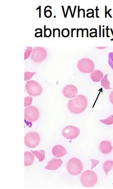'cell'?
<instances>
[{
	"label": "cell",
	"mask_w": 113,
	"mask_h": 189,
	"mask_svg": "<svg viewBox=\"0 0 113 189\" xmlns=\"http://www.w3.org/2000/svg\"><path fill=\"white\" fill-rule=\"evenodd\" d=\"M88 105L87 98L85 96L80 94L70 99L68 102V108L71 113L78 114L85 111Z\"/></svg>",
	"instance_id": "obj_1"
},
{
	"label": "cell",
	"mask_w": 113,
	"mask_h": 189,
	"mask_svg": "<svg viewBox=\"0 0 113 189\" xmlns=\"http://www.w3.org/2000/svg\"><path fill=\"white\" fill-rule=\"evenodd\" d=\"M81 184L87 188H91L97 184L98 181V176L95 172L92 170L84 171L80 177Z\"/></svg>",
	"instance_id": "obj_2"
},
{
	"label": "cell",
	"mask_w": 113,
	"mask_h": 189,
	"mask_svg": "<svg viewBox=\"0 0 113 189\" xmlns=\"http://www.w3.org/2000/svg\"><path fill=\"white\" fill-rule=\"evenodd\" d=\"M83 168V167L81 161L76 157L71 158L67 163V169L68 172L74 176L81 174Z\"/></svg>",
	"instance_id": "obj_3"
},
{
	"label": "cell",
	"mask_w": 113,
	"mask_h": 189,
	"mask_svg": "<svg viewBox=\"0 0 113 189\" xmlns=\"http://www.w3.org/2000/svg\"><path fill=\"white\" fill-rule=\"evenodd\" d=\"M47 55L48 53L45 48L42 47H36L33 48L31 58L35 63H39L45 60Z\"/></svg>",
	"instance_id": "obj_4"
},
{
	"label": "cell",
	"mask_w": 113,
	"mask_h": 189,
	"mask_svg": "<svg viewBox=\"0 0 113 189\" xmlns=\"http://www.w3.org/2000/svg\"><path fill=\"white\" fill-rule=\"evenodd\" d=\"M40 141L39 135L34 132L28 133L25 136V144L26 146L29 148H35L39 145Z\"/></svg>",
	"instance_id": "obj_5"
},
{
	"label": "cell",
	"mask_w": 113,
	"mask_h": 189,
	"mask_svg": "<svg viewBox=\"0 0 113 189\" xmlns=\"http://www.w3.org/2000/svg\"><path fill=\"white\" fill-rule=\"evenodd\" d=\"M26 89L28 94L32 96H39L42 94V88L36 81L31 80L26 84Z\"/></svg>",
	"instance_id": "obj_6"
},
{
	"label": "cell",
	"mask_w": 113,
	"mask_h": 189,
	"mask_svg": "<svg viewBox=\"0 0 113 189\" xmlns=\"http://www.w3.org/2000/svg\"><path fill=\"white\" fill-rule=\"evenodd\" d=\"M78 68L81 73H89L95 69V64L91 60L88 58H82L78 63Z\"/></svg>",
	"instance_id": "obj_7"
},
{
	"label": "cell",
	"mask_w": 113,
	"mask_h": 189,
	"mask_svg": "<svg viewBox=\"0 0 113 189\" xmlns=\"http://www.w3.org/2000/svg\"><path fill=\"white\" fill-rule=\"evenodd\" d=\"M24 115L25 119L27 121L30 122H35L39 118V112L37 108L33 106H31L25 108Z\"/></svg>",
	"instance_id": "obj_8"
},
{
	"label": "cell",
	"mask_w": 113,
	"mask_h": 189,
	"mask_svg": "<svg viewBox=\"0 0 113 189\" xmlns=\"http://www.w3.org/2000/svg\"><path fill=\"white\" fill-rule=\"evenodd\" d=\"M80 133L79 128L72 125L65 127L62 131L63 136L66 139L72 140L76 139Z\"/></svg>",
	"instance_id": "obj_9"
},
{
	"label": "cell",
	"mask_w": 113,
	"mask_h": 189,
	"mask_svg": "<svg viewBox=\"0 0 113 189\" xmlns=\"http://www.w3.org/2000/svg\"><path fill=\"white\" fill-rule=\"evenodd\" d=\"M78 89L75 85L69 84L66 85L63 90L64 96L67 98H72L77 96Z\"/></svg>",
	"instance_id": "obj_10"
},
{
	"label": "cell",
	"mask_w": 113,
	"mask_h": 189,
	"mask_svg": "<svg viewBox=\"0 0 113 189\" xmlns=\"http://www.w3.org/2000/svg\"><path fill=\"white\" fill-rule=\"evenodd\" d=\"M63 163L62 161L59 157H54L48 163L45 169L50 170H55L61 167Z\"/></svg>",
	"instance_id": "obj_11"
},
{
	"label": "cell",
	"mask_w": 113,
	"mask_h": 189,
	"mask_svg": "<svg viewBox=\"0 0 113 189\" xmlns=\"http://www.w3.org/2000/svg\"><path fill=\"white\" fill-rule=\"evenodd\" d=\"M113 148L111 142L108 141H102L99 146V150L101 153L104 154H107L111 152Z\"/></svg>",
	"instance_id": "obj_12"
},
{
	"label": "cell",
	"mask_w": 113,
	"mask_h": 189,
	"mask_svg": "<svg viewBox=\"0 0 113 189\" xmlns=\"http://www.w3.org/2000/svg\"><path fill=\"white\" fill-rule=\"evenodd\" d=\"M52 153L56 157H61L68 154L65 148L60 145H56L52 148Z\"/></svg>",
	"instance_id": "obj_13"
},
{
	"label": "cell",
	"mask_w": 113,
	"mask_h": 189,
	"mask_svg": "<svg viewBox=\"0 0 113 189\" xmlns=\"http://www.w3.org/2000/svg\"><path fill=\"white\" fill-rule=\"evenodd\" d=\"M103 77V74L102 72L99 70H94L91 73V78L95 82H100Z\"/></svg>",
	"instance_id": "obj_14"
},
{
	"label": "cell",
	"mask_w": 113,
	"mask_h": 189,
	"mask_svg": "<svg viewBox=\"0 0 113 189\" xmlns=\"http://www.w3.org/2000/svg\"><path fill=\"white\" fill-rule=\"evenodd\" d=\"M24 165L26 166H31L34 161L35 157L33 153L25 152L24 153Z\"/></svg>",
	"instance_id": "obj_15"
},
{
	"label": "cell",
	"mask_w": 113,
	"mask_h": 189,
	"mask_svg": "<svg viewBox=\"0 0 113 189\" xmlns=\"http://www.w3.org/2000/svg\"><path fill=\"white\" fill-rule=\"evenodd\" d=\"M31 152L39 159V162L43 161L45 158V152L43 150H41L40 151L31 150Z\"/></svg>",
	"instance_id": "obj_16"
},
{
	"label": "cell",
	"mask_w": 113,
	"mask_h": 189,
	"mask_svg": "<svg viewBox=\"0 0 113 189\" xmlns=\"http://www.w3.org/2000/svg\"><path fill=\"white\" fill-rule=\"evenodd\" d=\"M113 167V161L108 160L104 163L103 165V169L105 171L106 175H108V172L112 170Z\"/></svg>",
	"instance_id": "obj_17"
},
{
	"label": "cell",
	"mask_w": 113,
	"mask_h": 189,
	"mask_svg": "<svg viewBox=\"0 0 113 189\" xmlns=\"http://www.w3.org/2000/svg\"><path fill=\"white\" fill-rule=\"evenodd\" d=\"M108 75L107 74L104 76L103 78L101 80V85L106 90L112 89L110 87V83L108 80Z\"/></svg>",
	"instance_id": "obj_18"
},
{
	"label": "cell",
	"mask_w": 113,
	"mask_h": 189,
	"mask_svg": "<svg viewBox=\"0 0 113 189\" xmlns=\"http://www.w3.org/2000/svg\"><path fill=\"white\" fill-rule=\"evenodd\" d=\"M99 121L103 124L107 125H112L113 124V114H112L106 120H100Z\"/></svg>",
	"instance_id": "obj_19"
},
{
	"label": "cell",
	"mask_w": 113,
	"mask_h": 189,
	"mask_svg": "<svg viewBox=\"0 0 113 189\" xmlns=\"http://www.w3.org/2000/svg\"><path fill=\"white\" fill-rule=\"evenodd\" d=\"M32 48L31 47H27V49L25 51L24 54V60L28 59L30 56L31 55V54L32 52Z\"/></svg>",
	"instance_id": "obj_20"
},
{
	"label": "cell",
	"mask_w": 113,
	"mask_h": 189,
	"mask_svg": "<svg viewBox=\"0 0 113 189\" xmlns=\"http://www.w3.org/2000/svg\"><path fill=\"white\" fill-rule=\"evenodd\" d=\"M36 74V73L34 72V73H31L30 72H25L24 73V80L27 81L29 80L32 78L33 77V75Z\"/></svg>",
	"instance_id": "obj_21"
},
{
	"label": "cell",
	"mask_w": 113,
	"mask_h": 189,
	"mask_svg": "<svg viewBox=\"0 0 113 189\" xmlns=\"http://www.w3.org/2000/svg\"><path fill=\"white\" fill-rule=\"evenodd\" d=\"M32 100H33V98L31 96H27L25 98V107L31 105L32 104Z\"/></svg>",
	"instance_id": "obj_22"
},
{
	"label": "cell",
	"mask_w": 113,
	"mask_h": 189,
	"mask_svg": "<svg viewBox=\"0 0 113 189\" xmlns=\"http://www.w3.org/2000/svg\"><path fill=\"white\" fill-rule=\"evenodd\" d=\"M108 64L113 71V52L110 53L108 55Z\"/></svg>",
	"instance_id": "obj_23"
},
{
	"label": "cell",
	"mask_w": 113,
	"mask_h": 189,
	"mask_svg": "<svg viewBox=\"0 0 113 189\" xmlns=\"http://www.w3.org/2000/svg\"><path fill=\"white\" fill-rule=\"evenodd\" d=\"M61 35L64 37H67L70 35V31L67 28L63 29L61 31Z\"/></svg>",
	"instance_id": "obj_24"
},
{
	"label": "cell",
	"mask_w": 113,
	"mask_h": 189,
	"mask_svg": "<svg viewBox=\"0 0 113 189\" xmlns=\"http://www.w3.org/2000/svg\"><path fill=\"white\" fill-rule=\"evenodd\" d=\"M46 26H44V37H50L52 34L51 29L50 28L46 29Z\"/></svg>",
	"instance_id": "obj_25"
},
{
	"label": "cell",
	"mask_w": 113,
	"mask_h": 189,
	"mask_svg": "<svg viewBox=\"0 0 113 189\" xmlns=\"http://www.w3.org/2000/svg\"><path fill=\"white\" fill-rule=\"evenodd\" d=\"M52 12L50 10H47L45 12H44L45 17L46 18H50L52 16Z\"/></svg>",
	"instance_id": "obj_26"
},
{
	"label": "cell",
	"mask_w": 113,
	"mask_h": 189,
	"mask_svg": "<svg viewBox=\"0 0 113 189\" xmlns=\"http://www.w3.org/2000/svg\"><path fill=\"white\" fill-rule=\"evenodd\" d=\"M109 100L110 103L113 105V91L110 94Z\"/></svg>",
	"instance_id": "obj_27"
},
{
	"label": "cell",
	"mask_w": 113,
	"mask_h": 189,
	"mask_svg": "<svg viewBox=\"0 0 113 189\" xmlns=\"http://www.w3.org/2000/svg\"><path fill=\"white\" fill-rule=\"evenodd\" d=\"M39 10V18L41 17V6H39V7L38 8H37L36 10Z\"/></svg>",
	"instance_id": "obj_28"
},
{
	"label": "cell",
	"mask_w": 113,
	"mask_h": 189,
	"mask_svg": "<svg viewBox=\"0 0 113 189\" xmlns=\"http://www.w3.org/2000/svg\"><path fill=\"white\" fill-rule=\"evenodd\" d=\"M47 8H49L50 9H52L51 7V6H46L45 7L44 13L46 12V10Z\"/></svg>",
	"instance_id": "obj_29"
},
{
	"label": "cell",
	"mask_w": 113,
	"mask_h": 189,
	"mask_svg": "<svg viewBox=\"0 0 113 189\" xmlns=\"http://www.w3.org/2000/svg\"><path fill=\"white\" fill-rule=\"evenodd\" d=\"M69 6H68L67 9L65 17V18H66L67 17V15L68 12H69Z\"/></svg>",
	"instance_id": "obj_30"
},
{
	"label": "cell",
	"mask_w": 113,
	"mask_h": 189,
	"mask_svg": "<svg viewBox=\"0 0 113 189\" xmlns=\"http://www.w3.org/2000/svg\"><path fill=\"white\" fill-rule=\"evenodd\" d=\"M97 49H106V48H107V47H97Z\"/></svg>",
	"instance_id": "obj_31"
},
{
	"label": "cell",
	"mask_w": 113,
	"mask_h": 189,
	"mask_svg": "<svg viewBox=\"0 0 113 189\" xmlns=\"http://www.w3.org/2000/svg\"><path fill=\"white\" fill-rule=\"evenodd\" d=\"M74 30H76V29H71V37H73V31H74Z\"/></svg>",
	"instance_id": "obj_32"
},
{
	"label": "cell",
	"mask_w": 113,
	"mask_h": 189,
	"mask_svg": "<svg viewBox=\"0 0 113 189\" xmlns=\"http://www.w3.org/2000/svg\"><path fill=\"white\" fill-rule=\"evenodd\" d=\"M61 7H62L63 11L64 16L65 17V10H64V6H62Z\"/></svg>",
	"instance_id": "obj_33"
},
{
	"label": "cell",
	"mask_w": 113,
	"mask_h": 189,
	"mask_svg": "<svg viewBox=\"0 0 113 189\" xmlns=\"http://www.w3.org/2000/svg\"><path fill=\"white\" fill-rule=\"evenodd\" d=\"M76 6H75L74 10V12L73 13V17L72 18H73L74 17V15L75 11H76Z\"/></svg>",
	"instance_id": "obj_34"
},
{
	"label": "cell",
	"mask_w": 113,
	"mask_h": 189,
	"mask_svg": "<svg viewBox=\"0 0 113 189\" xmlns=\"http://www.w3.org/2000/svg\"><path fill=\"white\" fill-rule=\"evenodd\" d=\"M69 9H70V13H71V17H72L73 15L72 13V12H71V7H70V6H69Z\"/></svg>",
	"instance_id": "obj_35"
},
{
	"label": "cell",
	"mask_w": 113,
	"mask_h": 189,
	"mask_svg": "<svg viewBox=\"0 0 113 189\" xmlns=\"http://www.w3.org/2000/svg\"><path fill=\"white\" fill-rule=\"evenodd\" d=\"M77 37H78V31H79V29H77Z\"/></svg>",
	"instance_id": "obj_36"
}]
</instances>
